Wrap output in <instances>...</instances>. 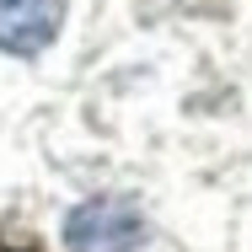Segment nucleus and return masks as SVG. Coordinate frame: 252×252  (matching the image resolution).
Returning a JSON list of instances; mask_svg holds the SVG:
<instances>
[{"label":"nucleus","instance_id":"f257e3e1","mask_svg":"<svg viewBox=\"0 0 252 252\" xmlns=\"http://www.w3.org/2000/svg\"><path fill=\"white\" fill-rule=\"evenodd\" d=\"M64 242L70 252H140L145 225H140V209L124 199H86L81 209H70Z\"/></svg>","mask_w":252,"mask_h":252},{"label":"nucleus","instance_id":"f03ea898","mask_svg":"<svg viewBox=\"0 0 252 252\" xmlns=\"http://www.w3.org/2000/svg\"><path fill=\"white\" fill-rule=\"evenodd\" d=\"M64 22V0H0V49L38 54Z\"/></svg>","mask_w":252,"mask_h":252}]
</instances>
